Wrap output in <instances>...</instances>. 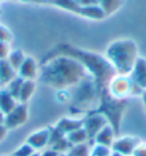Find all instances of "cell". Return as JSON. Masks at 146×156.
<instances>
[{"label":"cell","mask_w":146,"mask_h":156,"mask_svg":"<svg viewBox=\"0 0 146 156\" xmlns=\"http://www.w3.org/2000/svg\"><path fill=\"white\" fill-rule=\"evenodd\" d=\"M26 118V115H25V108H17L15 111H12L11 113H10L9 116H7L6 119V123L9 127H15V126H19V123L23 120V119Z\"/></svg>","instance_id":"1"},{"label":"cell","mask_w":146,"mask_h":156,"mask_svg":"<svg viewBox=\"0 0 146 156\" xmlns=\"http://www.w3.org/2000/svg\"><path fill=\"white\" fill-rule=\"evenodd\" d=\"M9 102H12L10 94L9 93H2V94H0V108L3 109L4 112H10L12 109V106L9 105Z\"/></svg>","instance_id":"2"},{"label":"cell","mask_w":146,"mask_h":156,"mask_svg":"<svg viewBox=\"0 0 146 156\" xmlns=\"http://www.w3.org/2000/svg\"><path fill=\"white\" fill-rule=\"evenodd\" d=\"M30 153H32L30 148L28 147V145H23V147L21 148L19 151H17V152L14 153V156H29Z\"/></svg>","instance_id":"3"},{"label":"cell","mask_w":146,"mask_h":156,"mask_svg":"<svg viewBox=\"0 0 146 156\" xmlns=\"http://www.w3.org/2000/svg\"><path fill=\"white\" fill-rule=\"evenodd\" d=\"M4 136H6V129L3 126H0V140L4 138Z\"/></svg>","instance_id":"4"},{"label":"cell","mask_w":146,"mask_h":156,"mask_svg":"<svg viewBox=\"0 0 146 156\" xmlns=\"http://www.w3.org/2000/svg\"><path fill=\"white\" fill-rule=\"evenodd\" d=\"M2 120H3V116H2V115H0V122H2Z\"/></svg>","instance_id":"5"}]
</instances>
